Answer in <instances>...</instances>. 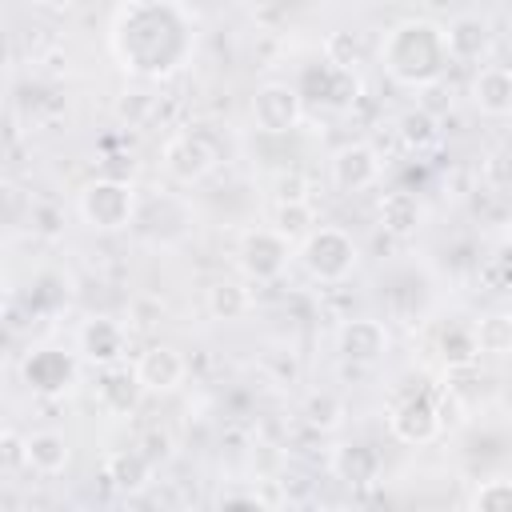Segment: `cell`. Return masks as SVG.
Segmentation results:
<instances>
[{
  "instance_id": "6da1fadb",
  "label": "cell",
  "mask_w": 512,
  "mask_h": 512,
  "mask_svg": "<svg viewBox=\"0 0 512 512\" xmlns=\"http://www.w3.org/2000/svg\"><path fill=\"white\" fill-rule=\"evenodd\" d=\"M380 60L384 68L400 80V84H432L440 80L444 64H448V48H444V28L428 24V20H404L396 24L384 44H380Z\"/></svg>"
},
{
  "instance_id": "7a4b0ae2",
  "label": "cell",
  "mask_w": 512,
  "mask_h": 512,
  "mask_svg": "<svg viewBox=\"0 0 512 512\" xmlns=\"http://www.w3.org/2000/svg\"><path fill=\"white\" fill-rule=\"evenodd\" d=\"M296 260H300V268H304L312 280H320V284H340V280H348V276L356 272L360 248H356V240H352L344 228H336V224H316V228L296 244Z\"/></svg>"
},
{
  "instance_id": "3957f363",
  "label": "cell",
  "mask_w": 512,
  "mask_h": 512,
  "mask_svg": "<svg viewBox=\"0 0 512 512\" xmlns=\"http://www.w3.org/2000/svg\"><path fill=\"white\" fill-rule=\"evenodd\" d=\"M76 212L96 232H120L136 216V188L124 184V180H116V176H100V180H92V184L80 188Z\"/></svg>"
},
{
  "instance_id": "277c9868",
  "label": "cell",
  "mask_w": 512,
  "mask_h": 512,
  "mask_svg": "<svg viewBox=\"0 0 512 512\" xmlns=\"http://www.w3.org/2000/svg\"><path fill=\"white\" fill-rule=\"evenodd\" d=\"M288 260H292V240L280 236L272 224H268V228H248V232L240 236L236 264H240V272H244L248 280L272 284V280L284 276Z\"/></svg>"
},
{
  "instance_id": "5b68a950",
  "label": "cell",
  "mask_w": 512,
  "mask_h": 512,
  "mask_svg": "<svg viewBox=\"0 0 512 512\" xmlns=\"http://www.w3.org/2000/svg\"><path fill=\"white\" fill-rule=\"evenodd\" d=\"M248 112H252V124H256L260 132L284 136V132H292V128L304 120V100H300V92H296L292 84L268 80V84H260V88L252 92Z\"/></svg>"
},
{
  "instance_id": "8992f818",
  "label": "cell",
  "mask_w": 512,
  "mask_h": 512,
  "mask_svg": "<svg viewBox=\"0 0 512 512\" xmlns=\"http://www.w3.org/2000/svg\"><path fill=\"white\" fill-rule=\"evenodd\" d=\"M380 172H384V160L364 140H352V144L336 148L332 160H328V176H332L336 192H368V188H376Z\"/></svg>"
},
{
  "instance_id": "52a82bcc",
  "label": "cell",
  "mask_w": 512,
  "mask_h": 512,
  "mask_svg": "<svg viewBox=\"0 0 512 512\" xmlns=\"http://www.w3.org/2000/svg\"><path fill=\"white\" fill-rule=\"evenodd\" d=\"M160 160H164V172L176 184H200L216 168V152L208 148V140L200 132H172L164 140Z\"/></svg>"
},
{
  "instance_id": "ba28073f",
  "label": "cell",
  "mask_w": 512,
  "mask_h": 512,
  "mask_svg": "<svg viewBox=\"0 0 512 512\" xmlns=\"http://www.w3.org/2000/svg\"><path fill=\"white\" fill-rule=\"evenodd\" d=\"M124 348H128V332L112 316H88L76 328V352L88 364H96V368H116L120 356H124Z\"/></svg>"
},
{
  "instance_id": "9c48e42d",
  "label": "cell",
  "mask_w": 512,
  "mask_h": 512,
  "mask_svg": "<svg viewBox=\"0 0 512 512\" xmlns=\"http://www.w3.org/2000/svg\"><path fill=\"white\" fill-rule=\"evenodd\" d=\"M132 372H136L144 392H176L184 384V376H188V364L172 344H148L136 356Z\"/></svg>"
},
{
  "instance_id": "30bf717a",
  "label": "cell",
  "mask_w": 512,
  "mask_h": 512,
  "mask_svg": "<svg viewBox=\"0 0 512 512\" xmlns=\"http://www.w3.org/2000/svg\"><path fill=\"white\" fill-rule=\"evenodd\" d=\"M336 352L352 364H376L384 360L388 352V328L372 316H356V320H344L336 328Z\"/></svg>"
},
{
  "instance_id": "8fae6325",
  "label": "cell",
  "mask_w": 512,
  "mask_h": 512,
  "mask_svg": "<svg viewBox=\"0 0 512 512\" xmlns=\"http://www.w3.org/2000/svg\"><path fill=\"white\" fill-rule=\"evenodd\" d=\"M388 428L404 444H428V440H436V432L444 428V420H440V408L428 396H412V400H400L392 408Z\"/></svg>"
},
{
  "instance_id": "7c38bea8",
  "label": "cell",
  "mask_w": 512,
  "mask_h": 512,
  "mask_svg": "<svg viewBox=\"0 0 512 512\" xmlns=\"http://www.w3.org/2000/svg\"><path fill=\"white\" fill-rule=\"evenodd\" d=\"M444 48H448V60L452 64H476L492 52V28L484 16H456L448 28H444Z\"/></svg>"
},
{
  "instance_id": "4fadbf2b",
  "label": "cell",
  "mask_w": 512,
  "mask_h": 512,
  "mask_svg": "<svg viewBox=\"0 0 512 512\" xmlns=\"http://www.w3.org/2000/svg\"><path fill=\"white\" fill-rule=\"evenodd\" d=\"M472 104L484 116H508L512 112V68L504 64H484L472 76Z\"/></svg>"
},
{
  "instance_id": "5bb4252c",
  "label": "cell",
  "mask_w": 512,
  "mask_h": 512,
  "mask_svg": "<svg viewBox=\"0 0 512 512\" xmlns=\"http://www.w3.org/2000/svg\"><path fill=\"white\" fill-rule=\"evenodd\" d=\"M72 460V444L64 432L56 428H40V432H28V472L36 476H60Z\"/></svg>"
},
{
  "instance_id": "9a60e30c",
  "label": "cell",
  "mask_w": 512,
  "mask_h": 512,
  "mask_svg": "<svg viewBox=\"0 0 512 512\" xmlns=\"http://www.w3.org/2000/svg\"><path fill=\"white\" fill-rule=\"evenodd\" d=\"M376 220H380V228L392 232V236H412V232L420 228V220H424V208H420V200H416L412 192L396 188V192H380Z\"/></svg>"
},
{
  "instance_id": "2e32d148",
  "label": "cell",
  "mask_w": 512,
  "mask_h": 512,
  "mask_svg": "<svg viewBox=\"0 0 512 512\" xmlns=\"http://www.w3.org/2000/svg\"><path fill=\"white\" fill-rule=\"evenodd\" d=\"M204 308L212 320H244L252 312V288L244 280H216L208 292H204Z\"/></svg>"
},
{
  "instance_id": "e0dca14e",
  "label": "cell",
  "mask_w": 512,
  "mask_h": 512,
  "mask_svg": "<svg viewBox=\"0 0 512 512\" xmlns=\"http://www.w3.org/2000/svg\"><path fill=\"white\" fill-rule=\"evenodd\" d=\"M152 460L140 452V448H128V452H112L108 460H104V476L120 488V492H140V488H148V480H152Z\"/></svg>"
},
{
  "instance_id": "ac0fdd59",
  "label": "cell",
  "mask_w": 512,
  "mask_h": 512,
  "mask_svg": "<svg viewBox=\"0 0 512 512\" xmlns=\"http://www.w3.org/2000/svg\"><path fill=\"white\" fill-rule=\"evenodd\" d=\"M332 472L348 484H372L380 472V456L368 444H340L332 452Z\"/></svg>"
},
{
  "instance_id": "d6986e66",
  "label": "cell",
  "mask_w": 512,
  "mask_h": 512,
  "mask_svg": "<svg viewBox=\"0 0 512 512\" xmlns=\"http://www.w3.org/2000/svg\"><path fill=\"white\" fill-rule=\"evenodd\" d=\"M476 336V352L488 356H512V312H488L476 320L472 328Z\"/></svg>"
},
{
  "instance_id": "ffe728a7",
  "label": "cell",
  "mask_w": 512,
  "mask_h": 512,
  "mask_svg": "<svg viewBox=\"0 0 512 512\" xmlns=\"http://www.w3.org/2000/svg\"><path fill=\"white\" fill-rule=\"evenodd\" d=\"M272 228H276L280 236H288L292 244H300V240L316 228V212H312L308 200H276V208H272Z\"/></svg>"
},
{
  "instance_id": "44dd1931",
  "label": "cell",
  "mask_w": 512,
  "mask_h": 512,
  "mask_svg": "<svg viewBox=\"0 0 512 512\" xmlns=\"http://www.w3.org/2000/svg\"><path fill=\"white\" fill-rule=\"evenodd\" d=\"M396 132H400L404 148H412V152H424V148H432V144L440 140V124H436V116H432L428 108H408V112H400Z\"/></svg>"
},
{
  "instance_id": "7402d4cb",
  "label": "cell",
  "mask_w": 512,
  "mask_h": 512,
  "mask_svg": "<svg viewBox=\"0 0 512 512\" xmlns=\"http://www.w3.org/2000/svg\"><path fill=\"white\" fill-rule=\"evenodd\" d=\"M140 392H144V388H140L136 372H116V368H108V376L100 380V404H104L108 412H116V416L132 412Z\"/></svg>"
},
{
  "instance_id": "603a6c76",
  "label": "cell",
  "mask_w": 512,
  "mask_h": 512,
  "mask_svg": "<svg viewBox=\"0 0 512 512\" xmlns=\"http://www.w3.org/2000/svg\"><path fill=\"white\" fill-rule=\"evenodd\" d=\"M300 416H304L312 428H320V432H336V428L344 424L348 408H344V400H340L336 392H308Z\"/></svg>"
},
{
  "instance_id": "cb8c5ba5",
  "label": "cell",
  "mask_w": 512,
  "mask_h": 512,
  "mask_svg": "<svg viewBox=\"0 0 512 512\" xmlns=\"http://www.w3.org/2000/svg\"><path fill=\"white\" fill-rule=\"evenodd\" d=\"M468 508H476V512H512V480L508 476L480 480L468 496Z\"/></svg>"
},
{
  "instance_id": "d4e9b609",
  "label": "cell",
  "mask_w": 512,
  "mask_h": 512,
  "mask_svg": "<svg viewBox=\"0 0 512 512\" xmlns=\"http://www.w3.org/2000/svg\"><path fill=\"white\" fill-rule=\"evenodd\" d=\"M324 56H328V64L332 68H356V60H360V44H356V36L352 32H332L328 40H324Z\"/></svg>"
},
{
  "instance_id": "484cf974",
  "label": "cell",
  "mask_w": 512,
  "mask_h": 512,
  "mask_svg": "<svg viewBox=\"0 0 512 512\" xmlns=\"http://www.w3.org/2000/svg\"><path fill=\"white\" fill-rule=\"evenodd\" d=\"M136 448L156 464V460H168V456H172V436H168V432H160V428H148V432L140 436V444H136Z\"/></svg>"
},
{
  "instance_id": "4316f807",
  "label": "cell",
  "mask_w": 512,
  "mask_h": 512,
  "mask_svg": "<svg viewBox=\"0 0 512 512\" xmlns=\"http://www.w3.org/2000/svg\"><path fill=\"white\" fill-rule=\"evenodd\" d=\"M484 176L492 188H508L512 184V152H492L484 160Z\"/></svg>"
},
{
  "instance_id": "83f0119b",
  "label": "cell",
  "mask_w": 512,
  "mask_h": 512,
  "mask_svg": "<svg viewBox=\"0 0 512 512\" xmlns=\"http://www.w3.org/2000/svg\"><path fill=\"white\" fill-rule=\"evenodd\" d=\"M304 188H308V180L300 172H288V176L276 180V200H308Z\"/></svg>"
},
{
  "instance_id": "f1b7e54d",
  "label": "cell",
  "mask_w": 512,
  "mask_h": 512,
  "mask_svg": "<svg viewBox=\"0 0 512 512\" xmlns=\"http://www.w3.org/2000/svg\"><path fill=\"white\" fill-rule=\"evenodd\" d=\"M216 504H220V508H236V504L256 508V504H268V500H264L256 488H236V492H220V496H216Z\"/></svg>"
},
{
  "instance_id": "f546056e",
  "label": "cell",
  "mask_w": 512,
  "mask_h": 512,
  "mask_svg": "<svg viewBox=\"0 0 512 512\" xmlns=\"http://www.w3.org/2000/svg\"><path fill=\"white\" fill-rule=\"evenodd\" d=\"M36 8H48V12H68L76 0H32Z\"/></svg>"
},
{
  "instance_id": "4dcf8cb0",
  "label": "cell",
  "mask_w": 512,
  "mask_h": 512,
  "mask_svg": "<svg viewBox=\"0 0 512 512\" xmlns=\"http://www.w3.org/2000/svg\"><path fill=\"white\" fill-rule=\"evenodd\" d=\"M504 240H508V252H512V228H508V236H504Z\"/></svg>"
}]
</instances>
